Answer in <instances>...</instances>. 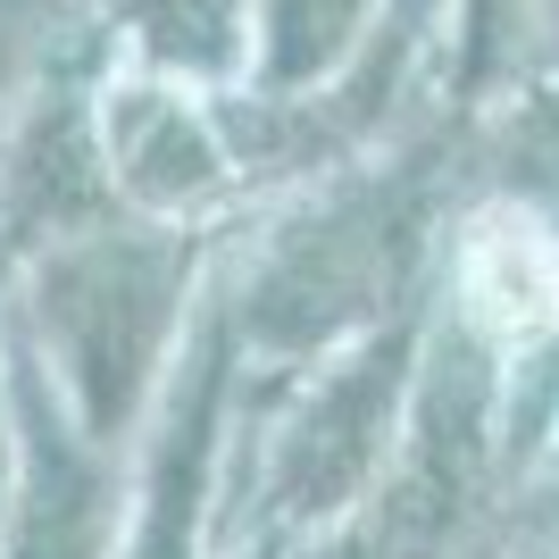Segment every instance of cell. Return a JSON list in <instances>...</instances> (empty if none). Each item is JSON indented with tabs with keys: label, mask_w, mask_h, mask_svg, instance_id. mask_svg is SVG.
<instances>
[{
	"label": "cell",
	"mask_w": 559,
	"mask_h": 559,
	"mask_svg": "<svg viewBox=\"0 0 559 559\" xmlns=\"http://www.w3.org/2000/svg\"><path fill=\"white\" fill-rule=\"evenodd\" d=\"M167 276L142 259H84L59 284H43V343H50V384L68 401V418L117 443L134 426L167 343Z\"/></svg>",
	"instance_id": "obj_1"
},
{
	"label": "cell",
	"mask_w": 559,
	"mask_h": 559,
	"mask_svg": "<svg viewBox=\"0 0 559 559\" xmlns=\"http://www.w3.org/2000/svg\"><path fill=\"white\" fill-rule=\"evenodd\" d=\"M9 435H17V476H9V559H100L109 551V476L100 443L68 418V401L34 359L9 368Z\"/></svg>",
	"instance_id": "obj_2"
},
{
	"label": "cell",
	"mask_w": 559,
	"mask_h": 559,
	"mask_svg": "<svg viewBox=\"0 0 559 559\" xmlns=\"http://www.w3.org/2000/svg\"><path fill=\"white\" fill-rule=\"evenodd\" d=\"M393 393H401L393 359H350V368H334L326 384L301 401V418L276 435L267 510L276 518H334L343 510L350 492L376 476L384 443H393Z\"/></svg>",
	"instance_id": "obj_3"
},
{
	"label": "cell",
	"mask_w": 559,
	"mask_h": 559,
	"mask_svg": "<svg viewBox=\"0 0 559 559\" xmlns=\"http://www.w3.org/2000/svg\"><path fill=\"white\" fill-rule=\"evenodd\" d=\"M460 293H467L476 334H492V343H535V334L559 318V251L535 226L492 217V226L467 242Z\"/></svg>",
	"instance_id": "obj_4"
}]
</instances>
